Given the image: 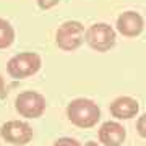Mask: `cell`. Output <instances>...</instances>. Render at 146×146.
Returning <instances> with one entry per match:
<instances>
[{"instance_id":"cell-1","label":"cell","mask_w":146,"mask_h":146,"mask_svg":"<svg viewBox=\"0 0 146 146\" xmlns=\"http://www.w3.org/2000/svg\"><path fill=\"white\" fill-rule=\"evenodd\" d=\"M67 117L78 128H93L101 119V109L94 101L76 98L67 106Z\"/></svg>"},{"instance_id":"cell-2","label":"cell","mask_w":146,"mask_h":146,"mask_svg":"<svg viewBox=\"0 0 146 146\" xmlns=\"http://www.w3.org/2000/svg\"><path fill=\"white\" fill-rule=\"evenodd\" d=\"M84 34L86 31H84L83 23L76 20L65 21L58 26L55 33V44L58 49H62L65 52H73L84 42Z\"/></svg>"},{"instance_id":"cell-3","label":"cell","mask_w":146,"mask_h":146,"mask_svg":"<svg viewBox=\"0 0 146 146\" xmlns=\"http://www.w3.org/2000/svg\"><path fill=\"white\" fill-rule=\"evenodd\" d=\"M84 42L96 52H109L117 42V34L107 23H94L86 29Z\"/></svg>"},{"instance_id":"cell-4","label":"cell","mask_w":146,"mask_h":146,"mask_svg":"<svg viewBox=\"0 0 146 146\" xmlns=\"http://www.w3.org/2000/svg\"><path fill=\"white\" fill-rule=\"evenodd\" d=\"M42 65L41 57L36 52H20L7 63L8 75L15 80H25L39 72Z\"/></svg>"},{"instance_id":"cell-5","label":"cell","mask_w":146,"mask_h":146,"mask_svg":"<svg viewBox=\"0 0 146 146\" xmlns=\"http://www.w3.org/2000/svg\"><path fill=\"white\" fill-rule=\"evenodd\" d=\"M46 98L37 91H23L15 99L16 112L26 119H39L46 112Z\"/></svg>"},{"instance_id":"cell-6","label":"cell","mask_w":146,"mask_h":146,"mask_svg":"<svg viewBox=\"0 0 146 146\" xmlns=\"http://www.w3.org/2000/svg\"><path fill=\"white\" fill-rule=\"evenodd\" d=\"M0 135L10 145L25 146L33 140L34 131H33L31 125L28 122H23V120H8L7 123L2 125Z\"/></svg>"},{"instance_id":"cell-7","label":"cell","mask_w":146,"mask_h":146,"mask_svg":"<svg viewBox=\"0 0 146 146\" xmlns=\"http://www.w3.org/2000/svg\"><path fill=\"white\" fill-rule=\"evenodd\" d=\"M115 28L123 37H138L145 29V20L138 11L127 10L119 15Z\"/></svg>"},{"instance_id":"cell-8","label":"cell","mask_w":146,"mask_h":146,"mask_svg":"<svg viewBox=\"0 0 146 146\" xmlns=\"http://www.w3.org/2000/svg\"><path fill=\"white\" fill-rule=\"evenodd\" d=\"M98 136L104 146H122L127 138V130L122 123L109 120V122H104L101 125Z\"/></svg>"},{"instance_id":"cell-9","label":"cell","mask_w":146,"mask_h":146,"mask_svg":"<svg viewBox=\"0 0 146 146\" xmlns=\"http://www.w3.org/2000/svg\"><path fill=\"white\" fill-rule=\"evenodd\" d=\"M140 110V104L135 98L130 96H119L115 98L109 106V112L112 117H115L117 120H128L136 117Z\"/></svg>"},{"instance_id":"cell-10","label":"cell","mask_w":146,"mask_h":146,"mask_svg":"<svg viewBox=\"0 0 146 146\" xmlns=\"http://www.w3.org/2000/svg\"><path fill=\"white\" fill-rule=\"evenodd\" d=\"M15 41V29L10 23L3 18H0V50L8 49Z\"/></svg>"},{"instance_id":"cell-11","label":"cell","mask_w":146,"mask_h":146,"mask_svg":"<svg viewBox=\"0 0 146 146\" xmlns=\"http://www.w3.org/2000/svg\"><path fill=\"white\" fill-rule=\"evenodd\" d=\"M52 146H81L80 141H76L75 138H68V136H62V138H58Z\"/></svg>"},{"instance_id":"cell-12","label":"cell","mask_w":146,"mask_h":146,"mask_svg":"<svg viewBox=\"0 0 146 146\" xmlns=\"http://www.w3.org/2000/svg\"><path fill=\"white\" fill-rule=\"evenodd\" d=\"M136 131L141 138H146V114L140 115L136 120Z\"/></svg>"},{"instance_id":"cell-13","label":"cell","mask_w":146,"mask_h":146,"mask_svg":"<svg viewBox=\"0 0 146 146\" xmlns=\"http://www.w3.org/2000/svg\"><path fill=\"white\" fill-rule=\"evenodd\" d=\"M58 2L60 0H36V3L39 5L41 10H50L55 5H58Z\"/></svg>"},{"instance_id":"cell-14","label":"cell","mask_w":146,"mask_h":146,"mask_svg":"<svg viewBox=\"0 0 146 146\" xmlns=\"http://www.w3.org/2000/svg\"><path fill=\"white\" fill-rule=\"evenodd\" d=\"M3 96H5V80L0 75V98H3Z\"/></svg>"},{"instance_id":"cell-15","label":"cell","mask_w":146,"mask_h":146,"mask_svg":"<svg viewBox=\"0 0 146 146\" xmlns=\"http://www.w3.org/2000/svg\"><path fill=\"white\" fill-rule=\"evenodd\" d=\"M84 146H101V145H99V143H96V141H88Z\"/></svg>"}]
</instances>
